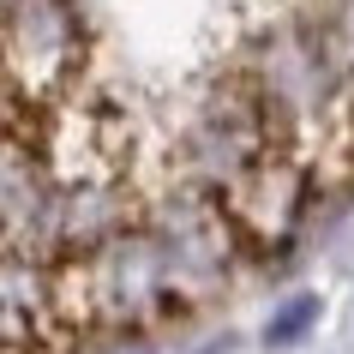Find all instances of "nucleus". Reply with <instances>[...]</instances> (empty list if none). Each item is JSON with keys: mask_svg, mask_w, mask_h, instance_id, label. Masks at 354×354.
Segmentation results:
<instances>
[{"mask_svg": "<svg viewBox=\"0 0 354 354\" xmlns=\"http://www.w3.org/2000/svg\"><path fill=\"white\" fill-rule=\"evenodd\" d=\"M78 0H6V102L48 109L84 84Z\"/></svg>", "mask_w": 354, "mask_h": 354, "instance_id": "obj_1", "label": "nucleus"}, {"mask_svg": "<svg viewBox=\"0 0 354 354\" xmlns=\"http://www.w3.org/2000/svg\"><path fill=\"white\" fill-rule=\"evenodd\" d=\"M318 192H324V180H318V168L300 156V150L277 145L270 156H264L246 180H234L223 198V210L234 216V228L246 234V246L252 252H277V246H288L300 234V223L313 216Z\"/></svg>", "mask_w": 354, "mask_h": 354, "instance_id": "obj_2", "label": "nucleus"}, {"mask_svg": "<svg viewBox=\"0 0 354 354\" xmlns=\"http://www.w3.org/2000/svg\"><path fill=\"white\" fill-rule=\"evenodd\" d=\"M313 318H318V300H288V306H282V318L270 324V342H295Z\"/></svg>", "mask_w": 354, "mask_h": 354, "instance_id": "obj_3", "label": "nucleus"}]
</instances>
